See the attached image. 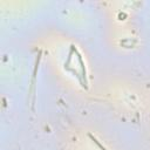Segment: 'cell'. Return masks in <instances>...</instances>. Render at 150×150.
Segmentation results:
<instances>
[{
	"mask_svg": "<svg viewBox=\"0 0 150 150\" xmlns=\"http://www.w3.org/2000/svg\"><path fill=\"white\" fill-rule=\"evenodd\" d=\"M75 53H76V55H78V60H79L80 66H81V70H82V79H83V81H84V88L87 89V88H88V86H87V76H86V68H84V65H83V61H82L81 55L78 53V50L75 52Z\"/></svg>",
	"mask_w": 150,
	"mask_h": 150,
	"instance_id": "6da1fadb",
	"label": "cell"
},
{
	"mask_svg": "<svg viewBox=\"0 0 150 150\" xmlns=\"http://www.w3.org/2000/svg\"><path fill=\"white\" fill-rule=\"evenodd\" d=\"M89 137H90V140H92V141H93V142H94L96 145H98V147H99L101 150H107V149H106V148H104V147H103V145H102V144H101V143L98 141V140H96V138H95L93 135H89Z\"/></svg>",
	"mask_w": 150,
	"mask_h": 150,
	"instance_id": "7a4b0ae2",
	"label": "cell"
}]
</instances>
